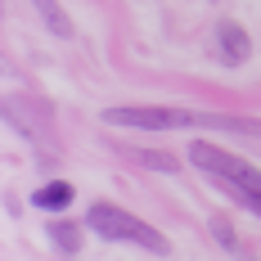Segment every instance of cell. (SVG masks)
Instances as JSON below:
<instances>
[{
    "instance_id": "1",
    "label": "cell",
    "mask_w": 261,
    "mask_h": 261,
    "mask_svg": "<svg viewBox=\"0 0 261 261\" xmlns=\"http://www.w3.org/2000/svg\"><path fill=\"white\" fill-rule=\"evenodd\" d=\"M86 225L99 239H108V243H135V248H149V252H167L171 248L167 234H158L153 225H144L140 216H130L117 203H90L86 207Z\"/></svg>"
},
{
    "instance_id": "2",
    "label": "cell",
    "mask_w": 261,
    "mask_h": 261,
    "mask_svg": "<svg viewBox=\"0 0 261 261\" xmlns=\"http://www.w3.org/2000/svg\"><path fill=\"white\" fill-rule=\"evenodd\" d=\"M108 126H135V130H180L198 126V113L185 108H104L99 113Z\"/></svg>"
},
{
    "instance_id": "3",
    "label": "cell",
    "mask_w": 261,
    "mask_h": 261,
    "mask_svg": "<svg viewBox=\"0 0 261 261\" xmlns=\"http://www.w3.org/2000/svg\"><path fill=\"white\" fill-rule=\"evenodd\" d=\"M189 162L198 167V171H207V176H216V180H234L239 171L248 167L243 158H234V153H225V149H216V144H189Z\"/></svg>"
},
{
    "instance_id": "4",
    "label": "cell",
    "mask_w": 261,
    "mask_h": 261,
    "mask_svg": "<svg viewBox=\"0 0 261 261\" xmlns=\"http://www.w3.org/2000/svg\"><path fill=\"white\" fill-rule=\"evenodd\" d=\"M216 50H221L225 63H243V59L252 54V41H248V32H243L239 23L221 18V23H216Z\"/></svg>"
},
{
    "instance_id": "5",
    "label": "cell",
    "mask_w": 261,
    "mask_h": 261,
    "mask_svg": "<svg viewBox=\"0 0 261 261\" xmlns=\"http://www.w3.org/2000/svg\"><path fill=\"white\" fill-rule=\"evenodd\" d=\"M72 198H77V189L68 180H50V185H41V189L32 194V207L36 212H63Z\"/></svg>"
},
{
    "instance_id": "6",
    "label": "cell",
    "mask_w": 261,
    "mask_h": 261,
    "mask_svg": "<svg viewBox=\"0 0 261 261\" xmlns=\"http://www.w3.org/2000/svg\"><path fill=\"white\" fill-rule=\"evenodd\" d=\"M198 126L234 130V135H261V122H252V117H221V113H198Z\"/></svg>"
},
{
    "instance_id": "7",
    "label": "cell",
    "mask_w": 261,
    "mask_h": 261,
    "mask_svg": "<svg viewBox=\"0 0 261 261\" xmlns=\"http://www.w3.org/2000/svg\"><path fill=\"white\" fill-rule=\"evenodd\" d=\"M32 5H36V14L45 18V27H50L54 36H63V41L72 36V23H68V14L59 9V0H32Z\"/></svg>"
},
{
    "instance_id": "8",
    "label": "cell",
    "mask_w": 261,
    "mask_h": 261,
    "mask_svg": "<svg viewBox=\"0 0 261 261\" xmlns=\"http://www.w3.org/2000/svg\"><path fill=\"white\" fill-rule=\"evenodd\" d=\"M122 153H126V158H135L140 167H153V171H167V176H176V171H180V162H176L171 153H153V149H122Z\"/></svg>"
},
{
    "instance_id": "9",
    "label": "cell",
    "mask_w": 261,
    "mask_h": 261,
    "mask_svg": "<svg viewBox=\"0 0 261 261\" xmlns=\"http://www.w3.org/2000/svg\"><path fill=\"white\" fill-rule=\"evenodd\" d=\"M50 239L68 252V257H77V252H81V230L72 225V221H50Z\"/></svg>"
},
{
    "instance_id": "10",
    "label": "cell",
    "mask_w": 261,
    "mask_h": 261,
    "mask_svg": "<svg viewBox=\"0 0 261 261\" xmlns=\"http://www.w3.org/2000/svg\"><path fill=\"white\" fill-rule=\"evenodd\" d=\"M216 239H221V243H225L230 252H239V239L230 234V225H225V221H216Z\"/></svg>"
}]
</instances>
